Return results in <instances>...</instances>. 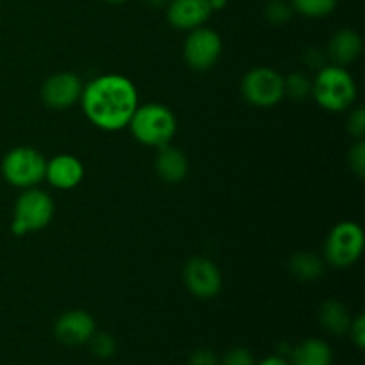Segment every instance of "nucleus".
Wrapping results in <instances>:
<instances>
[{"mask_svg": "<svg viewBox=\"0 0 365 365\" xmlns=\"http://www.w3.org/2000/svg\"><path fill=\"white\" fill-rule=\"evenodd\" d=\"M88 120L102 130L116 132L128 127L138 109V89L123 75H102L89 82L81 95Z\"/></svg>", "mask_w": 365, "mask_h": 365, "instance_id": "f257e3e1", "label": "nucleus"}, {"mask_svg": "<svg viewBox=\"0 0 365 365\" xmlns=\"http://www.w3.org/2000/svg\"><path fill=\"white\" fill-rule=\"evenodd\" d=\"M128 127H130L132 135L141 145L160 148L168 145L177 132V120L166 106L146 103L135 109L128 121Z\"/></svg>", "mask_w": 365, "mask_h": 365, "instance_id": "f03ea898", "label": "nucleus"}, {"mask_svg": "<svg viewBox=\"0 0 365 365\" xmlns=\"http://www.w3.org/2000/svg\"><path fill=\"white\" fill-rule=\"evenodd\" d=\"M312 96L330 113L346 110L356 98V84L351 73L341 66H324L312 82Z\"/></svg>", "mask_w": 365, "mask_h": 365, "instance_id": "7ed1b4c3", "label": "nucleus"}, {"mask_svg": "<svg viewBox=\"0 0 365 365\" xmlns=\"http://www.w3.org/2000/svg\"><path fill=\"white\" fill-rule=\"evenodd\" d=\"M364 241V230L359 223L353 221L337 223L324 242V259L337 269L351 267L362 257Z\"/></svg>", "mask_w": 365, "mask_h": 365, "instance_id": "20e7f679", "label": "nucleus"}, {"mask_svg": "<svg viewBox=\"0 0 365 365\" xmlns=\"http://www.w3.org/2000/svg\"><path fill=\"white\" fill-rule=\"evenodd\" d=\"M46 160L31 146L9 150L2 160V175L7 184L14 187L31 189L45 178Z\"/></svg>", "mask_w": 365, "mask_h": 365, "instance_id": "39448f33", "label": "nucleus"}, {"mask_svg": "<svg viewBox=\"0 0 365 365\" xmlns=\"http://www.w3.org/2000/svg\"><path fill=\"white\" fill-rule=\"evenodd\" d=\"M52 198L45 191L31 187L16 200L11 232L14 235H25L29 232L41 230V228H45L52 221Z\"/></svg>", "mask_w": 365, "mask_h": 365, "instance_id": "423d86ee", "label": "nucleus"}, {"mask_svg": "<svg viewBox=\"0 0 365 365\" xmlns=\"http://www.w3.org/2000/svg\"><path fill=\"white\" fill-rule=\"evenodd\" d=\"M241 93L255 107H273L284 100V77L271 68H253L241 82Z\"/></svg>", "mask_w": 365, "mask_h": 365, "instance_id": "0eeeda50", "label": "nucleus"}, {"mask_svg": "<svg viewBox=\"0 0 365 365\" xmlns=\"http://www.w3.org/2000/svg\"><path fill=\"white\" fill-rule=\"evenodd\" d=\"M221 52H223V43L216 31L207 27L189 31L184 45V57L191 70H210L221 57Z\"/></svg>", "mask_w": 365, "mask_h": 365, "instance_id": "6e6552de", "label": "nucleus"}, {"mask_svg": "<svg viewBox=\"0 0 365 365\" xmlns=\"http://www.w3.org/2000/svg\"><path fill=\"white\" fill-rule=\"evenodd\" d=\"M184 282L189 292L202 299L214 298L220 294L221 287H223V277H221L220 267L205 257H195L185 264Z\"/></svg>", "mask_w": 365, "mask_h": 365, "instance_id": "1a4fd4ad", "label": "nucleus"}, {"mask_svg": "<svg viewBox=\"0 0 365 365\" xmlns=\"http://www.w3.org/2000/svg\"><path fill=\"white\" fill-rule=\"evenodd\" d=\"M82 81L75 73L61 71L45 81L41 88V100L50 109H68L81 100Z\"/></svg>", "mask_w": 365, "mask_h": 365, "instance_id": "9d476101", "label": "nucleus"}, {"mask_svg": "<svg viewBox=\"0 0 365 365\" xmlns=\"http://www.w3.org/2000/svg\"><path fill=\"white\" fill-rule=\"evenodd\" d=\"M212 13L209 0H170L166 7L168 21L178 31L203 27Z\"/></svg>", "mask_w": 365, "mask_h": 365, "instance_id": "9b49d317", "label": "nucleus"}, {"mask_svg": "<svg viewBox=\"0 0 365 365\" xmlns=\"http://www.w3.org/2000/svg\"><path fill=\"white\" fill-rule=\"evenodd\" d=\"M95 319L86 310H68L53 324L56 337L66 346H81L89 342L95 334Z\"/></svg>", "mask_w": 365, "mask_h": 365, "instance_id": "f8f14e48", "label": "nucleus"}, {"mask_svg": "<svg viewBox=\"0 0 365 365\" xmlns=\"http://www.w3.org/2000/svg\"><path fill=\"white\" fill-rule=\"evenodd\" d=\"M45 178L56 189H63V191L73 189L84 178V166L77 157L61 153V155H56L46 163Z\"/></svg>", "mask_w": 365, "mask_h": 365, "instance_id": "ddd939ff", "label": "nucleus"}, {"mask_svg": "<svg viewBox=\"0 0 365 365\" xmlns=\"http://www.w3.org/2000/svg\"><path fill=\"white\" fill-rule=\"evenodd\" d=\"M155 171L160 180L168 182V184H178L187 177V157L184 155L182 150L173 148L170 145L160 146L155 159Z\"/></svg>", "mask_w": 365, "mask_h": 365, "instance_id": "4468645a", "label": "nucleus"}, {"mask_svg": "<svg viewBox=\"0 0 365 365\" xmlns=\"http://www.w3.org/2000/svg\"><path fill=\"white\" fill-rule=\"evenodd\" d=\"M362 53V38L356 31L351 29H341L331 36L328 43V56L337 66L353 63Z\"/></svg>", "mask_w": 365, "mask_h": 365, "instance_id": "2eb2a0df", "label": "nucleus"}, {"mask_svg": "<svg viewBox=\"0 0 365 365\" xmlns=\"http://www.w3.org/2000/svg\"><path fill=\"white\" fill-rule=\"evenodd\" d=\"M292 365H331L330 346L321 339H307L291 351Z\"/></svg>", "mask_w": 365, "mask_h": 365, "instance_id": "dca6fc26", "label": "nucleus"}, {"mask_svg": "<svg viewBox=\"0 0 365 365\" xmlns=\"http://www.w3.org/2000/svg\"><path fill=\"white\" fill-rule=\"evenodd\" d=\"M351 316L348 307L339 299H327L319 309V323L327 331L334 335H342L349 331Z\"/></svg>", "mask_w": 365, "mask_h": 365, "instance_id": "f3484780", "label": "nucleus"}, {"mask_svg": "<svg viewBox=\"0 0 365 365\" xmlns=\"http://www.w3.org/2000/svg\"><path fill=\"white\" fill-rule=\"evenodd\" d=\"M289 271L302 282H314L324 273V264L314 253L298 252L289 260Z\"/></svg>", "mask_w": 365, "mask_h": 365, "instance_id": "a211bd4d", "label": "nucleus"}, {"mask_svg": "<svg viewBox=\"0 0 365 365\" xmlns=\"http://www.w3.org/2000/svg\"><path fill=\"white\" fill-rule=\"evenodd\" d=\"M292 9L307 18H323L334 13L337 0H291Z\"/></svg>", "mask_w": 365, "mask_h": 365, "instance_id": "6ab92c4d", "label": "nucleus"}, {"mask_svg": "<svg viewBox=\"0 0 365 365\" xmlns=\"http://www.w3.org/2000/svg\"><path fill=\"white\" fill-rule=\"evenodd\" d=\"M309 95H312V82L307 75L291 73L289 77H284V96L302 102Z\"/></svg>", "mask_w": 365, "mask_h": 365, "instance_id": "aec40b11", "label": "nucleus"}, {"mask_svg": "<svg viewBox=\"0 0 365 365\" xmlns=\"http://www.w3.org/2000/svg\"><path fill=\"white\" fill-rule=\"evenodd\" d=\"M292 13H294V9H292V6L287 0H269V4L266 6V11H264L267 20L274 25L287 24L292 18Z\"/></svg>", "mask_w": 365, "mask_h": 365, "instance_id": "412c9836", "label": "nucleus"}, {"mask_svg": "<svg viewBox=\"0 0 365 365\" xmlns=\"http://www.w3.org/2000/svg\"><path fill=\"white\" fill-rule=\"evenodd\" d=\"M89 344H91V351L98 359H110L116 353V341L109 334H93Z\"/></svg>", "mask_w": 365, "mask_h": 365, "instance_id": "4be33fe9", "label": "nucleus"}, {"mask_svg": "<svg viewBox=\"0 0 365 365\" xmlns=\"http://www.w3.org/2000/svg\"><path fill=\"white\" fill-rule=\"evenodd\" d=\"M348 160L353 173H355L356 177L364 178L365 177V143L362 139H359V141L351 146Z\"/></svg>", "mask_w": 365, "mask_h": 365, "instance_id": "5701e85b", "label": "nucleus"}, {"mask_svg": "<svg viewBox=\"0 0 365 365\" xmlns=\"http://www.w3.org/2000/svg\"><path fill=\"white\" fill-rule=\"evenodd\" d=\"M221 365H255V359H253L252 351H248V349L235 348L230 349V351L223 356Z\"/></svg>", "mask_w": 365, "mask_h": 365, "instance_id": "b1692460", "label": "nucleus"}, {"mask_svg": "<svg viewBox=\"0 0 365 365\" xmlns=\"http://www.w3.org/2000/svg\"><path fill=\"white\" fill-rule=\"evenodd\" d=\"M348 132L356 139H362L365 135V109L359 107L348 118Z\"/></svg>", "mask_w": 365, "mask_h": 365, "instance_id": "393cba45", "label": "nucleus"}, {"mask_svg": "<svg viewBox=\"0 0 365 365\" xmlns=\"http://www.w3.org/2000/svg\"><path fill=\"white\" fill-rule=\"evenodd\" d=\"M349 331H351V339L360 349L365 346V317L364 314H360L355 321H351V327H349Z\"/></svg>", "mask_w": 365, "mask_h": 365, "instance_id": "a878e982", "label": "nucleus"}, {"mask_svg": "<svg viewBox=\"0 0 365 365\" xmlns=\"http://www.w3.org/2000/svg\"><path fill=\"white\" fill-rule=\"evenodd\" d=\"M189 365H217V359L210 349H198L189 356Z\"/></svg>", "mask_w": 365, "mask_h": 365, "instance_id": "bb28decb", "label": "nucleus"}, {"mask_svg": "<svg viewBox=\"0 0 365 365\" xmlns=\"http://www.w3.org/2000/svg\"><path fill=\"white\" fill-rule=\"evenodd\" d=\"M259 365H289L287 360L284 359V356L280 355H274V356H269V359L262 360Z\"/></svg>", "mask_w": 365, "mask_h": 365, "instance_id": "cd10ccee", "label": "nucleus"}, {"mask_svg": "<svg viewBox=\"0 0 365 365\" xmlns=\"http://www.w3.org/2000/svg\"><path fill=\"white\" fill-rule=\"evenodd\" d=\"M210 7H212V11H220V9H225L228 4V0H209Z\"/></svg>", "mask_w": 365, "mask_h": 365, "instance_id": "c85d7f7f", "label": "nucleus"}, {"mask_svg": "<svg viewBox=\"0 0 365 365\" xmlns=\"http://www.w3.org/2000/svg\"><path fill=\"white\" fill-rule=\"evenodd\" d=\"M145 2L152 7H164V6H168V2H170V0H145Z\"/></svg>", "mask_w": 365, "mask_h": 365, "instance_id": "c756f323", "label": "nucleus"}, {"mask_svg": "<svg viewBox=\"0 0 365 365\" xmlns=\"http://www.w3.org/2000/svg\"><path fill=\"white\" fill-rule=\"evenodd\" d=\"M106 2H109V4H125V2H128V0H106Z\"/></svg>", "mask_w": 365, "mask_h": 365, "instance_id": "7c9ffc66", "label": "nucleus"}]
</instances>
